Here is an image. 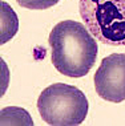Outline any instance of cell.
<instances>
[{"instance_id": "obj_1", "label": "cell", "mask_w": 125, "mask_h": 126, "mask_svg": "<svg viewBox=\"0 0 125 126\" xmlns=\"http://www.w3.org/2000/svg\"><path fill=\"white\" fill-rule=\"evenodd\" d=\"M51 61L57 72L71 78L89 73L97 59L96 39L84 24L73 20L60 21L48 37Z\"/></svg>"}, {"instance_id": "obj_2", "label": "cell", "mask_w": 125, "mask_h": 126, "mask_svg": "<svg viewBox=\"0 0 125 126\" xmlns=\"http://www.w3.org/2000/svg\"><path fill=\"white\" fill-rule=\"evenodd\" d=\"M88 100L79 88L64 82L47 86L37 98L41 118L52 126H76L87 118Z\"/></svg>"}, {"instance_id": "obj_3", "label": "cell", "mask_w": 125, "mask_h": 126, "mask_svg": "<svg viewBox=\"0 0 125 126\" xmlns=\"http://www.w3.org/2000/svg\"><path fill=\"white\" fill-rule=\"evenodd\" d=\"M79 9L96 40L112 47L125 45V0H79Z\"/></svg>"}, {"instance_id": "obj_4", "label": "cell", "mask_w": 125, "mask_h": 126, "mask_svg": "<svg viewBox=\"0 0 125 126\" xmlns=\"http://www.w3.org/2000/svg\"><path fill=\"white\" fill-rule=\"evenodd\" d=\"M93 82L100 98L116 104L125 101V53H112L101 60Z\"/></svg>"}, {"instance_id": "obj_5", "label": "cell", "mask_w": 125, "mask_h": 126, "mask_svg": "<svg viewBox=\"0 0 125 126\" xmlns=\"http://www.w3.org/2000/svg\"><path fill=\"white\" fill-rule=\"evenodd\" d=\"M1 40L0 44H5L16 35L19 29V19L13 12L12 7H9L5 1H1Z\"/></svg>"}, {"instance_id": "obj_6", "label": "cell", "mask_w": 125, "mask_h": 126, "mask_svg": "<svg viewBox=\"0 0 125 126\" xmlns=\"http://www.w3.org/2000/svg\"><path fill=\"white\" fill-rule=\"evenodd\" d=\"M18 4L23 8L33 9V11H43L56 5L60 0H16Z\"/></svg>"}]
</instances>
